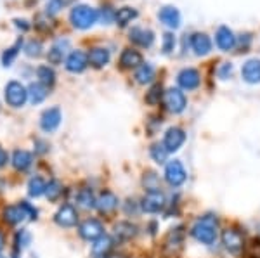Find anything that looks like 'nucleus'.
I'll use <instances>...</instances> for the list:
<instances>
[{"label": "nucleus", "instance_id": "16", "mask_svg": "<svg viewBox=\"0 0 260 258\" xmlns=\"http://www.w3.org/2000/svg\"><path fill=\"white\" fill-rule=\"evenodd\" d=\"M236 42H238V39L234 36V33L231 31L228 26H220L219 30H217L215 44H217V47H219L220 51H224V52L233 51V49L236 47Z\"/></svg>", "mask_w": 260, "mask_h": 258}, {"label": "nucleus", "instance_id": "38", "mask_svg": "<svg viewBox=\"0 0 260 258\" xmlns=\"http://www.w3.org/2000/svg\"><path fill=\"white\" fill-rule=\"evenodd\" d=\"M14 243H16V248H18V249L28 248V246H30V243H31V234L26 231V229H21V231H18V234H16Z\"/></svg>", "mask_w": 260, "mask_h": 258}, {"label": "nucleus", "instance_id": "40", "mask_svg": "<svg viewBox=\"0 0 260 258\" xmlns=\"http://www.w3.org/2000/svg\"><path fill=\"white\" fill-rule=\"evenodd\" d=\"M42 42L40 40H30L26 44V47H24V52H26V56L30 57H39L42 54Z\"/></svg>", "mask_w": 260, "mask_h": 258}, {"label": "nucleus", "instance_id": "31", "mask_svg": "<svg viewBox=\"0 0 260 258\" xmlns=\"http://www.w3.org/2000/svg\"><path fill=\"white\" fill-rule=\"evenodd\" d=\"M137 18V11L134 7H121L115 12V21L118 26H127L128 23H132L134 19Z\"/></svg>", "mask_w": 260, "mask_h": 258}, {"label": "nucleus", "instance_id": "44", "mask_svg": "<svg viewBox=\"0 0 260 258\" xmlns=\"http://www.w3.org/2000/svg\"><path fill=\"white\" fill-rule=\"evenodd\" d=\"M250 42H251V36L248 35V33H245V35H241L240 39H238L236 45L241 49L243 52H246V51H248V47H250Z\"/></svg>", "mask_w": 260, "mask_h": 258}, {"label": "nucleus", "instance_id": "21", "mask_svg": "<svg viewBox=\"0 0 260 258\" xmlns=\"http://www.w3.org/2000/svg\"><path fill=\"white\" fill-rule=\"evenodd\" d=\"M120 64L125 69H137L142 64V54L136 49H125L120 56Z\"/></svg>", "mask_w": 260, "mask_h": 258}, {"label": "nucleus", "instance_id": "20", "mask_svg": "<svg viewBox=\"0 0 260 258\" xmlns=\"http://www.w3.org/2000/svg\"><path fill=\"white\" fill-rule=\"evenodd\" d=\"M89 64V57L82 51H73L66 59V69L71 73H82Z\"/></svg>", "mask_w": 260, "mask_h": 258}, {"label": "nucleus", "instance_id": "50", "mask_svg": "<svg viewBox=\"0 0 260 258\" xmlns=\"http://www.w3.org/2000/svg\"><path fill=\"white\" fill-rule=\"evenodd\" d=\"M106 258H125L123 255H118V253H110Z\"/></svg>", "mask_w": 260, "mask_h": 258}, {"label": "nucleus", "instance_id": "14", "mask_svg": "<svg viewBox=\"0 0 260 258\" xmlns=\"http://www.w3.org/2000/svg\"><path fill=\"white\" fill-rule=\"evenodd\" d=\"M2 217H4V220H6L7 224H11V226H18V224L24 222L26 218H30V217H28L26 208L23 206V203L4 208Z\"/></svg>", "mask_w": 260, "mask_h": 258}, {"label": "nucleus", "instance_id": "43", "mask_svg": "<svg viewBox=\"0 0 260 258\" xmlns=\"http://www.w3.org/2000/svg\"><path fill=\"white\" fill-rule=\"evenodd\" d=\"M71 0H49L47 4V14H56L57 11H61L64 6H68Z\"/></svg>", "mask_w": 260, "mask_h": 258}, {"label": "nucleus", "instance_id": "15", "mask_svg": "<svg viewBox=\"0 0 260 258\" xmlns=\"http://www.w3.org/2000/svg\"><path fill=\"white\" fill-rule=\"evenodd\" d=\"M241 77H243V80L246 83H250V85L260 83V59L253 57V59L246 61L241 68Z\"/></svg>", "mask_w": 260, "mask_h": 258}, {"label": "nucleus", "instance_id": "39", "mask_svg": "<svg viewBox=\"0 0 260 258\" xmlns=\"http://www.w3.org/2000/svg\"><path fill=\"white\" fill-rule=\"evenodd\" d=\"M163 89H161V85H154V87H151V90L148 94H146V102L148 104H158L163 99Z\"/></svg>", "mask_w": 260, "mask_h": 258}, {"label": "nucleus", "instance_id": "6", "mask_svg": "<svg viewBox=\"0 0 260 258\" xmlns=\"http://www.w3.org/2000/svg\"><path fill=\"white\" fill-rule=\"evenodd\" d=\"M187 180V172L180 160H172L165 165V182L170 187H180Z\"/></svg>", "mask_w": 260, "mask_h": 258}, {"label": "nucleus", "instance_id": "29", "mask_svg": "<svg viewBox=\"0 0 260 258\" xmlns=\"http://www.w3.org/2000/svg\"><path fill=\"white\" fill-rule=\"evenodd\" d=\"M95 203H98V198L94 196V193H92V189H80L77 194V205L83 208V210H92V208H95Z\"/></svg>", "mask_w": 260, "mask_h": 258}, {"label": "nucleus", "instance_id": "33", "mask_svg": "<svg viewBox=\"0 0 260 258\" xmlns=\"http://www.w3.org/2000/svg\"><path fill=\"white\" fill-rule=\"evenodd\" d=\"M45 189H47V182L42 177H31L28 182V194L31 198H40L42 194H45Z\"/></svg>", "mask_w": 260, "mask_h": 258}, {"label": "nucleus", "instance_id": "1", "mask_svg": "<svg viewBox=\"0 0 260 258\" xmlns=\"http://www.w3.org/2000/svg\"><path fill=\"white\" fill-rule=\"evenodd\" d=\"M217 234H219V218L212 213L196 218L191 227V236L205 246H212L217 241Z\"/></svg>", "mask_w": 260, "mask_h": 258}, {"label": "nucleus", "instance_id": "28", "mask_svg": "<svg viewBox=\"0 0 260 258\" xmlns=\"http://www.w3.org/2000/svg\"><path fill=\"white\" fill-rule=\"evenodd\" d=\"M134 78H136V82L139 83V85H148V83L154 80V68L149 62H142L139 68L136 69Z\"/></svg>", "mask_w": 260, "mask_h": 258}, {"label": "nucleus", "instance_id": "32", "mask_svg": "<svg viewBox=\"0 0 260 258\" xmlns=\"http://www.w3.org/2000/svg\"><path fill=\"white\" fill-rule=\"evenodd\" d=\"M47 87L42 85V83H31L30 87H28V99L31 101V104H40L44 101L45 97H47Z\"/></svg>", "mask_w": 260, "mask_h": 258}, {"label": "nucleus", "instance_id": "12", "mask_svg": "<svg viewBox=\"0 0 260 258\" xmlns=\"http://www.w3.org/2000/svg\"><path fill=\"white\" fill-rule=\"evenodd\" d=\"M177 83L180 85V89L184 90H196L201 83L200 71L194 68H184L177 75Z\"/></svg>", "mask_w": 260, "mask_h": 258}, {"label": "nucleus", "instance_id": "9", "mask_svg": "<svg viewBox=\"0 0 260 258\" xmlns=\"http://www.w3.org/2000/svg\"><path fill=\"white\" fill-rule=\"evenodd\" d=\"M54 222L57 224L59 227H64V229H71L78 224V213H77V208L73 205H61L59 210L56 211L54 215Z\"/></svg>", "mask_w": 260, "mask_h": 258}, {"label": "nucleus", "instance_id": "34", "mask_svg": "<svg viewBox=\"0 0 260 258\" xmlns=\"http://www.w3.org/2000/svg\"><path fill=\"white\" fill-rule=\"evenodd\" d=\"M37 77H39V82L42 85H45L47 89L56 83V73H54V69L50 66H40L37 69Z\"/></svg>", "mask_w": 260, "mask_h": 258}, {"label": "nucleus", "instance_id": "47", "mask_svg": "<svg viewBox=\"0 0 260 258\" xmlns=\"http://www.w3.org/2000/svg\"><path fill=\"white\" fill-rule=\"evenodd\" d=\"M7 160H9V156H7V153L4 151L2 148H0V168L7 165Z\"/></svg>", "mask_w": 260, "mask_h": 258}, {"label": "nucleus", "instance_id": "4", "mask_svg": "<svg viewBox=\"0 0 260 258\" xmlns=\"http://www.w3.org/2000/svg\"><path fill=\"white\" fill-rule=\"evenodd\" d=\"M167 206V196L161 193L160 189L158 191H146L144 198L141 199V210L144 213L154 215L160 213V211L165 210Z\"/></svg>", "mask_w": 260, "mask_h": 258}, {"label": "nucleus", "instance_id": "30", "mask_svg": "<svg viewBox=\"0 0 260 258\" xmlns=\"http://www.w3.org/2000/svg\"><path fill=\"white\" fill-rule=\"evenodd\" d=\"M169 155L170 153L167 151V148L163 145V142H154L153 145L149 148V156H151V160L154 161V163H158V165H165L167 161H169Z\"/></svg>", "mask_w": 260, "mask_h": 258}, {"label": "nucleus", "instance_id": "10", "mask_svg": "<svg viewBox=\"0 0 260 258\" xmlns=\"http://www.w3.org/2000/svg\"><path fill=\"white\" fill-rule=\"evenodd\" d=\"M184 142H186V132H184L180 127H170L169 130L165 132L163 145H165L169 153L179 151V149L184 145Z\"/></svg>", "mask_w": 260, "mask_h": 258}, {"label": "nucleus", "instance_id": "3", "mask_svg": "<svg viewBox=\"0 0 260 258\" xmlns=\"http://www.w3.org/2000/svg\"><path fill=\"white\" fill-rule=\"evenodd\" d=\"M161 101H163L165 109L172 115H180L187 106V99H186V95H184V92L180 89H174V87L165 90Z\"/></svg>", "mask_w": 260, "mask_h": 258}, {"label": "nucleus", "instance_id": "17", "mask_svg": "<svg viewBox=\"0 0 260 258\" xmlns=\"http://www.w3.org/2000/svg\"><path fill=\"white\" fill-rule=\"evenodd\" d=\"M128 39L132 44L139 45V47H151L154 42V33L151 30H146V28H139V26H134L132 30L128 33Z\"/></svg>", "mask_w": 260, "mask_h": 258}, {"label": "nucleus", "instance_id": "13", "mask_svg": "<svg viewBox=\"0 0 260 258\" xmlns=\"http://www.w3.org/2000/svg\"><path fill=\"white\" fill-rule=\"evenodd\" d=\"M118 196L111 191H103V193L98 196V203H95V208L99 210V213L103 215H110L118 208Z\"/></svg>", "mask_w": 260, "mask_h": 258}, {"label": "nucleus", "instance_id": "52", "mask_svg": "<svg viewBox=\"0 0 260 258\" xmlns=\"http://www.w3.org/2000/svg\"><path fill=\"white\" fill-rule=\"evenodd\" d=\"M14 258H18V256H14Z\"/></svg>", "mask_w": 260, "mask_h": 258}, {"label": "nucleus", "instance_id": "27", "mask_svg": "<svg viewBox=\"0 0 260 258\" xmlns=\"http://www.w3.org/2000/svg\"><path fill=\"white\" fill-rule=\"evenodd\" d=\"M31 165H33L31 153L24 151V149H18V151H14V155H12V166H14L18 172H26Z\"/></svg>", "mask_w": 260, "mask_h": 258}, {"label": "nucleus", "instance_id": "26", "mask_svg": "<svg viewBox=\"0 0 260 258\" xmlns=\"http://www.w3.org/2000/svg\"><path fill=\"white\" fill-rule=\"evenodd\" d=\"M68 47H70L68 40L54 42V45L49 49V54H47L49 62H52V64H59V62H62V59H64V56H66V51H68Z\"/></svg>", "mask_w": 260, "mask_h": 258}, {"label": "nucleus", "instance_id": "45", "mask_svg": "<svg viewBox=\"0 0 260 258\" xmlns=\"http://www.w3.org/2000/svg\"><path fill=\"white\" fill-rule=\"evenodd\" d=\"M139 206H141V205H137L136 201H132V199H128V201L125 203V213H127V215H130V213L136 215L137 211H139Z\"/></svg>", "mask_w": 260, "mask_h": 258}, {"label": "nucleus", "instance_id": "23", "mask_svg": "<svg viewBox=\"0 0 260 258\" xmlns=\"http://www.w3.org/2000/svg\"><path fill=\"white\" fill-rule=\"evenodd\" d=\"M184 236H186V232H184L182 226L170 229V232L167 234V239H165V248L170 249V251H177L184 244Z\"/></svg>", "mask_w": 260, "mask_h": 258}, {"label": "nucleus", "instance_id": "19", "mask_svg": "<svg viewBox=\"0 0 260 258\" xmlns=\"http://www.w3.org/2000/svg\"><path fill=\"white\" fill-rule=\"evenodd\" d=\"M189 42L196 56H207L212 51V40L207 33H194V35H191Z\"/></svg>", "mask_w": 260, "mask_h": 258}, {"label": "nucleus", "instance_id": "46", "mask_svg": "<svg viewBox=\"0 0 260 258\" xmlns=\"http://www.w3.org/2000/svg\"><path fill=\"white\" fill-rule=\"evenodd\" d=\"M35 145H39V148H37V151L42 153V155H44V153H47V151H49L47 144H45V142H42V140H35Z\"/></svg>", "mask_w": 260, "mask_h": 258}, {"label": "nucleus", "instance_id": "36", "mask_svg": "<svg viewBox=\"0 0 260 258\" xmlns=\"http://www.w3.org/2000/svg\"><path fill=\"white\" fill-rule=\"evenodd\" d=\"M62 194V186L57 180H50L47 184V189H45V196H47L49 201H57Z\"/></svg>", "mask_w": 260, "mask_h": 258}, {"label": "nucleus", "instance_id": "8", "mask_svg": "<svg viewBox=\"0 0 260 258\" xmlns=\"http://www.w3.org/2000/svg\"><path fill=\"white\" fill-rule=\"evenodd\" d=\"M78 234H80L82 239L92 241V243H94L95 239H99L101 236H104V226L98 218H87L78 226Z\"/></svg>", "mask_w": 260, "mask_h": 258}, {"label": "nucleus", "instance_id": "5", "mask_svg": "<svg viewBox=\"0 0 260 258\" xmlns=\"http://www.w3.org/2000/svg\"><path fill=\"white\" fill-rule=\"evenodd\" d=\"M4 97H6V102L12 107H21L24 106L28 99V89L19 82H9L6 85V90H4Z\"/></svg>", "mask_w": 260, "mask_h": 258}, {"label": "nucleus", "instance_id": "48", "mask_svg": "<svg viewBox=\"0 0 260 258\" xmlns=\"http://www.w3.org/2000/svg\"><path fill=\"white\" fill-rule=\"evenodd\" d=\"M14 23H16V26L21 28V30H28V24H26V21H24V19H16Z\"/></svg>", "mask_w": 260, "mask_h": 258}, {"label": "nucleus", "instance_id": "51", "mask_svg": "<svg viewBox=\"0 0 260 258\" xmlns=\"http://www.w3.org/2000/svg\"><path fill=\"white\" fill-rule=\"evenodd\" d=\"M0 258H6V256H2V255H0Z\"/></svg>", "mask_w": 260, "mask_h": 258}, {"label": "nucleus", "instance_id": "2", "mask_svg": "<svg viewBox=\"0 0 260 258\" xmlns=\"http://www.w3.org/2000/svg\"><path fill=\"white\" fill-rule=\"evenodd\" d=\"M99 12L90 6H85V4H80V6H75L70 12V21L75 28L78 30H87L92 24L98 21Z\"/></svg>", "mask_w": 260, "mask_h": 258}, {"label": "nucleus", "instance_id": "42", "mask_svg": "<svg viewBox=\"0 0 260 258\" xmlns=\"http://www.w3.org/2000/svg\"><path fill=\"white\" fill-rule=\"evenodd\" d=\"M175 49V35L172 31H167L163 35V52L170 54Z\"/></svg>", "mask_w": 260, "mask_h": 258}, {"label": "nucleus", "instance_id": "18", "mask_svg": "<svg viewBox=\"0 0 260 258\" xmlns=\"http://www.w3.org/2000/svg\"><path fill=\"white\" fill-rule=\"evenodd\" d=\"M158 19H160L165 26L172 28V30L180 26V12L177 7H174V6L161 7L160 12H158Z\"/></svg>", "mask_w": 260, "mask_h": 258}, {"label": "nucleus", "instance_id": "35", "mask_svg": "<svg viewBox=\"0 0 260 258\" xmlns=\"http://www.w3.org/2000/svg\"><path fill=\"white\" fill-rule=\"evenodd\" d=\"M21 45H23V39H19L14 45H12V47H9L6 52L2 54V64L4 66H11L12 64V61L16 59V56H18L19 51H21Z\"/></svg>", "mask_w": 260, "mask_h": 258}, {"label": "nucleus", "instance_id": "41", "mask_svg": "<svg viewBox=\"0 0 260 258\" xmlns=\"http://www.w3.org/2000/svg\"><path fill=\"white\" fill-rule=\"evenodd\" d=\"M233 73H234L233 62H222L219 71H217V75H219L220 80H229V78L233 77Z\"/></svg>", "mask_w": 260, "mask_h": 258}, {"label": "nucleus", "instance_id": "22", "mask_svg": "<svg viewBox=\"0 0 260 258\" xmlns=\"http://www.w3.org/2000/svg\"><path fill=\"white\" fill-rule=\"evenodd\" d=\"M137 236V226H134L128 220H121L115 226V238L125 243V241H130Z\"/></svg>", "mask_w": 260, "mask_h": 258}, {"label": "nucleus", "instance_id": "25", "mask_svg": "<svg viewBox=\"0 0 260 258\" xmlns=\"http://www.w3.org/2000/svg\"><path fill=\"white\" fill-rule=\"evenodd\" d=\"M111 249H113V239L110 236L104 234L99 239L94 241V244H92V255H94V258H106L111 253Z\"/></svg>", "mask_w": 260, "mask_h": 258}, {"label": "nucleus", "instance_id": "49", "mask_svg": "<svg viewBox=\"0 0 260 258\" xmlns=\"http://www.w3.org/2000/svg\"><path fill=\"white\" fill-rule=\"evenodd\" d=\"M4 244H6V239H4V234L0 232V251L4 249Z\"/></svg>", "mask_w": 260, "mask_h": 258}, {"label": "nucleus", "instance_id": "37", "mask_svg": "<svg viewBox=\"0 0 260 258\" xmlns=\"http://www.w3.org/2000/svg\"><path fill=\"white\" fill-rule=\"evenodd\" d=\"M142 186L146 187V191H158L160 189V178L154 172H146L142 177Z\"/></svg>", "mask_w": 260, "mask_h": 258}, {"label": "nucleus", "instance_id": "7", "mask_svg": "<svg viewBox=\"0 0 260 258\" xmlns=\"http://www.w3.org/2000/svg\"><path fill=\"white\" fill-rule=\"evenodd\" d=\"M222 244L224 249L231 255H240L245 249V238L238 229H225L222 232Z\"/></svg>", "mask_w": 260, "mask_h": 258}, {"label": "nucleus", "instance_id": "24", "mask_svg": "<svg viewBox=\"0 0 260 258\" xmlns=\"http://www.w3.org/2000/svg\"><path fill=\"white\" fill-rule=\"evenodd\" d=\"M87 57H89V64L94 66V68H103V66H106L111 59L110 51L104 49V47L90 49V52L87 54Z\"/></svg>", "mask_w": 260, "mask_h": 258}, {"label": "nucleus", "instance_id": "11", "mask_svg": "<svg viewBox=\"0 0 260 258\" xmlns=\"http://www.w3.org/2000/svg\"><path fill=\"white\" fill-rule=\"evenodd\" d=\"M61 120H62V115H61V109L59 107H49L45 109L44 113L40 116V127L44 132H56L61 125Z\"/></svg>", "mask_w": 260, "mask_h": 258}]
</instances>
